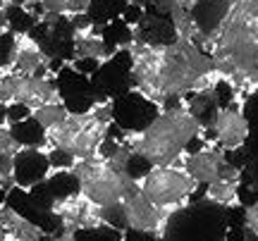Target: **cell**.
<instances>
[{
    "instance_id": "cell-1",
    "label": "cell",
    "mask_w": 258,
    "mask_h": 241,
    "mask_svg": "<svg viewBox=\"0 0 258 241\" xmlns=\"http://www.w3.org/2000/svg\"><path fill=\"white\" fill-rule=\"evenodd\" d=\"M129 50V76L132 91L144 101L167 108V103L191 96L196 82L213 72V60L194 41L175 38L170 43H146L132 38Z\"/></svg>"
},
{
    "instance_id": "cell-2",
    "label": "cell",
    "mask_w": 258,
    "mask_h": 241,
    "mask_svg": "<svg viewBox=\"0 0 258 241\" xmlns=\"http://www.w3.org/2000/svg\"><path fill=\"white\" fill-rule=\"evenodd\" d=\"M234 89V98L258 93V0H232L220 27L201 46Z\"/></svg>"
},
{
    "instance_id": "cell-3",
    "label": "cell",
    "mask_w": 258,
    "mask_h": 241,
    "mask_svg": "<svg viewBox=\"0 0 258 241\" xmlns=\"http://www.w3.org/2000/svg\"><path fill=\"white\" fill-rule=\"evenodd\" d=\"M206 134L203 124L196 120L186 105H170L158 110V115L144 129H127L122 143L137 160L156 165H184V155L191 141Z\"/></svg>"
},
{
    "instance_id": "cell-4",
    "label": "cell",
    "mask_w": 258,
    "mask_h": 241,
    "mask_svg": "<svg viewBox=\"0 0 258 241\" xmlns=\"http://www.w3.org/2000/svg\"><path fill=\"white\" fill-rule=\"evenodd\" d=\"M115 122V103L98 101L84 112H67L55 127L46 129V148H60L74 160L98 155L101 143Z\"/></svg>"
},
{
    "instance_id": "cell-5",
    "label": "cell",
    "mask_w": 258,
    "mask_h": 241,
    "mask_svg": "<svg viewBox=\"0 0 258 241\" xmlns=\"http://www.w3.org/2000/svg\"><path fill=\"white\" fill-rule=\"evenodd\" d=\"M70 172L77 179L79 194H84L91 203L103 208L108 222H110L112 213H120V205L124 201L127 191L137 184V177L132 172L117 170L110 160H105L103 155L77 160Z\"/></svg>"
},
{
    "instance_id": "cell-6",
    "label": "cell",
    "mask_w": 258,
    "mask_h": 241,
    "mask_svg": "<svg viewBox=\"0 0 258 241\" xmlns=\"http://www.w3.org/2000/svg\"><path fill=\"white\" fill-rule=\"evenodd\" d=\"M137 186L151 203L175 215L189 205L199 184L186 175L182 165H156L141 177H137Z\"/></svg>"
},
{
    "instance_id": "cell-7",
    "label": "cell",
    "mask_w": 258,
    "mask_h": 241,
    "mask_svg": "<svg viewBox=\"0 0 258 241\" xmlns=\"http://www.w3.org/2000/svg\"><path fill=\"white\" fill-rule=\"evenodd\" d=\"M0 103H22L34 112L36 108L50 103H62V96L55 76H29L8 72L0 76Z\"/></svg>"
},
{
    "instance_id": "cell-8",
    "label": "cell",
    "mask_w": 258,
    "mask_h": 241,
    "mask_svg": "<svg viewBox=\"0 0 258 241\" xmlns=\"http://www.w3.org/2000/svg\"><path fill=\"white\" fill-rule=\"evenodd\" d=\"M48 213L60 222V229L67 232H89V229H103V227H112L105 217V210L91 203L89 198L79 191L70 196L55 198L48 205Z\"/></svg>"
},
{
    "instance_id": "cell-9",
    "label": "cell",
    "mask_w": 258,
    "mask_h": 241,
    "mask_svg": "<svg viewBox=\"0 0 258 241\" xmlns=\"http://www.w3.org/2000/svg\"><path fill=\"white\" fill-rule=\"evenodd\" d=\"M120 213H122V224L127 229L139 234H148L153 239H163L165 236V229L170 224V217H172L167 210H160V208L151 203L146 196L141 194V189L137 184L127 191V196H124V201L120 205Z\"/></svg>"
},
{
    "instance_id": "cell-10",
    "label": "cell",
    "mask_w": 258,
    "mask_h": 241,
    "mask_svg": "<svg viewBox=\"0 0 258 241\" xmlns=\"http://www.w3.org/2000/svg\"><path fill=\"white\" fill-rule=\"evenodd\" d=\"M208 131H211L208 143L218 146L225 153L241 148L244 141L249 139V120L244 117L241 103L218 108V112L213 115L211 124H208Z\"/></svg>"
},
{
    "instance_id": "cell-11",
    "label": "cell",
    "mask_w": 258,
    "mask_h": 241,
    "mask_svg": "<svg viewBox=\"0 0 258 241\" xmlns=\"http://www.w3.org/2000/svg\"><path fill=\"white\" fill-rule=\"evenodd\" d=\"M53 170L48 163L46 148H19L15 153V170H12V179H15V189L19 191H31L36 189L43 179H48Z\"/></svg>"
},
{
    "instance_id": "cell-12",
    "label": "cell",
    "mask_w": 258,
    "mask_h": 241,
    "mask_svg": "<svg viewBox=\"0 0 258 241\" xmlns=\"http://www.w3.org/2000/svg\"><path fill=\"white\" fill-rule=\"evenodd\" d=\"M50 57L43 53L38 41L31 34H15V57L10 72L29 76H50Z\"/></svg>"
},
{
    "instance_id": "cell-13",
    "label": "cell",
    "mask_w": 258,
    "mask_h": 241,
    "mask_svg": "<svg viewBox=\"0 0 258 241\" xmlns=\"http://www.w3.org/2000/svg\"><path fill=\"white\" fill-rule=\"evenodd\" d=\"M225 150H220L218 146H203V148L186 153L184 155V170L186 175L191 177L199 186H208L213 182H218L222 175V167H225Z\"/></svg>"
},
{
    "instance_id": "cell-14",
    "label": "cell",
    "mask_w": 258,
    "mask_h": 241,
    "mask_svg": "<svg viewBox=\"0 0 258 241\" xmlns=\"http://www.w3.org/2000/svg\"><path fill=\"white\" fill-rule=\"evenodd\" d=\"M239 184L241 182H232V179H218L213 184L206 186V201L222 208H239L241 198H239Z\"/></svg>"
},
{
    "instance_id": "cell-15",
    "label": "cell",
    "mask_w": 258,
    "mask_h": 241,
    "mask_svg": "<svg viewBox=\"0 0 258 241\" xmlns=\"http://www.w3.org/2000/svg\"><path fill=\"white\" fill-rule=\"evenodd\" d=\"M67 108H64V103H50V105H43V108H36V110L31 112V117L43 127V129H50V127H55L57 122L62 120L64 115H67Z\"/></svg>"
},
{
    "instance_id": "cell-16",
    "label": "cell",
    "mask_w": 258,
    "mask_h": 241,
    "mask_svg": "<svg viewBox=\"0 0 258 241\" xmlns=\"http://www.w3.org/2000/svg\"><path fill=\"white\" fill-rule=\"evenodd\" d=\"M19 148H22V146L15 141L10 127H0V155H5V153H17Z\"/></svg>"
},
{
    "instance_id": "cell-17",
    "label": "cell",
    "mask_w": 258,
    "mask_h": 241,
    "mask_svg": "<svg viewBox=\"0 0 258 241\" xmlns=\"http://www.w3.org/2000/svg\"><path fill=\"white\" fill-rule=\"evenodd\" d=\"M67 3H70V0H41L43 12H50V15H62Z\"/></svg>"
},
{
    "instance_id": "cell-18",
    "label": "cell",
    "mask_w": 258,
    "mask_h": 241,
    "mask_svg": "<svg viewBox=\"0 0 258 241\" xmlns=\"http://www.w3.org/2000/svg\"><path fill=\"white\" fill-rule=\"evenodd\" d=\"M50 241H77V234H74V232H67V229H60V232H57Z\"/></svg>"
},
{
    "instance_id": "cell-19",
    "label": "cell",
    "mask_w": 258,
    "mask_h": 241,
    "mask_svg": "<svg viewBox=\"0 0 258 241\" xmlns=\"http://www.w3.org/2000/svg\"><path fill=\"white\" fill-rule=\"evenodd\" d=\"M5 31H10V22H8V10L0 8V36L5 34Z\"/></svg>"
}]
</instances>
